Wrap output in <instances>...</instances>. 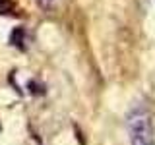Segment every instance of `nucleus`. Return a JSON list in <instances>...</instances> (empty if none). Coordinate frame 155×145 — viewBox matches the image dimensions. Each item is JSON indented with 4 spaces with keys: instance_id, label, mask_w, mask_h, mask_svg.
<instances>
[{
    "instance_id": "nucleus-1",
    "label": "nucleus",
    "mask_w": 155,
    "mask_h": 145,
    "mask_svg": "<svg viewBox=\"0 0 155 145\" xmlns=\"http://www.w3.org/2000/svg\"><path fill=\"white\" fill-rule=\"evenodd\" d=\"M126 128H128V135H130V143L132 145H153L155 141L153 120H151L149 110H145L143 106H138L128 114Z\"/></svg>"
},
{
    "instance_id": "nucleus-2",
    "label": "nucleus",
    "mask_w": 155,
    "mask_h": 145,
    "mask_svg": "<svg viewBox=\"0 0 155 145\" xmlns=\"http://www.w3.org/2000/svg\"><path fill=\"white\" fill-rule=\"evenodd\" d=\"M23 35H25V31H23L21 27L14 29V31H12V37H10V43H12L14 47H18V48H21V50H25V45H23Z\"/></svg>"
},
{
    "instance_id": "nucleus-3",
    "label": "nucleus",
    "mask_w": 155,
    "mask_h": 145,
    "mask_svg": "<svg viewBox=\"0 0 155 145\" xmlns=\"http://www.w3.org/2000/svg\"><path fill=\"white\" fill-rule=\"evenodd\" d=\"M16 12V4L12 0H0V14L6 16V14H14Z\"/></svg>"
},
{
    "instance_id": "nucleus-4",
    "label": "nucleus",
    "mask_w": 155,
    "mask_h": 145,
    "mask_svg": "<svg viewBox=\"0 0 155 145\" xmlns=\"http://www.w3.org/2000/svg\"><path fill=\"white\" fill-rule=\"evenodd\" d=\"M37 4H39L43 10H51L52 6H54V0H37Z\"/></svg>"
}]
</instances>
